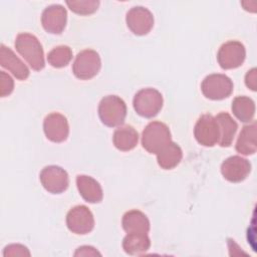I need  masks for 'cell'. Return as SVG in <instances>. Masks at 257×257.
I'll use <instances>...</instances> for the list:
<instances>
[{"label":"cell","instance_id":"cell-1","mask_svg":"<svg viewBox=\"0 0 257 257\" xmlns=\"http://www.w3.org/2000/svg\"><path fill=\"white\" fill-rule=\"evenodd\" d=\"M15 48L17 52L25 59L29 66L36 71L44 68L43 48L36 36L30 33H19L15 39Z\"/></svg>","mask_w":257,"mask_h":257},{"label":"cell","instance_id":"cell-2","mask_svg":"<svg viewBox=\"0 0 257 257\" xmlns=\"http://www.w3.org/2000/svg\"><path fill=\"white\" fill-rule=\"evenodd\" d=\"M171 142V132L168 125L161 121H151L142 135L143 148L150 154L157 155Z\"/></svg>","mask_w":257,"mask_h":257},{"label":"cell","instance_id":"cell-3","mask_svg":"<svg viewBox=\"0 0 257 257\" xmlns=\"http://www.w3.org/2000/svg\"><path fill=\"white\" fill-rule=\"evenodd\" d=\"M98 115L107 126L120 125L126 116L125 102L117 95H106L98 104Z\"/></svg>","mask_w":257,"mask_h":257},{"label":"cell","instance_id":"cell-4","mask_svg":"<svg viewBox=\"0 0 257 257\" xmlns=\"http://www.w3.org/2000/svg\"><path fill=\"white\" fill-rule=\"evenodd\" d=\"M136 112L147 118L157 115L163 107V95L156 88H143L139 90L133 100Z\"/></svg>","mask_w":257,"mask_h":257},{"label":"cell","instance_id":"cell-5","mask_svg":"<svg viewBox=\"0 0 257 257\" xmlns=\"http://www.w3.org/2000/svg\"><path fill=\"white\" fill-rule=\"evenodd\" d=\"M101 67V60L98 53L92 49L80 51L72 64L73 74L82 80L94 77Z\"/></svg>","mask_w":257,"mask_h":257},{"label":"cell","instance_id":"cell-6","mask_svg":"<svg viewBox=\"0 0 257 257\" xmlns=\"http://www.w3.org/2000/svg\"><path fill=\"white\" fill-rule=\"evenodd\" d=\"M203 94L212 100H221L228 97L233 91V82L230 77L221 73L209 74L201 84Z\"/></svg>","mask_w":257,"mask_h":257},{"label":"cell","instance_id":"cell-7","mask_svg":"<svg viewBox=\"0 0 257 257\" xmlns=\"http://www.w3.org/2000/svg\"><path fill=\"white\" fill-rule=\"evenodd\" d=\"M66 225L69 231L77 235H84L92 231L94 218L91 211L84 205L71 208L66 215Z\"/></svg>","mask_w":257,"mask_h":257},{"label":"cell","instance_id":"cell-8","mask_svg":"<svg viewBox=\"0 0 257 257\" xmlns=\"http://www.w3.org/2000/svg\"><path fill=\"white\" fill-rule=\"evenodd\" d=\"M39 179L43 188L51 194H60L64 192L69 185L67 172L58 166H47L42 169Z\"/></svg>","mask_w":257,"mask_h":257},{"label":"cell","instance_id":"cell-9","mask_svg":"<svg viewBox=\"0 0 257 257\" xmlns=\"http://www.w3.org/2000/svg\"><path fill=\"white\" fill-rule=\"evenodd\" d=\"M246 50L237 40H230L222 44L217 54V60L223 69L237 68L244 62Z\"/></svg>","mask_w":257,"mask_h":257},{"label":"cell","instance_id":"cell-10","mask_svg":"<svg viewBox=\"0 0 257 257\" xmlns=\"http://www.w3.org/2000/svg\"><path fill=\"white\" fill-rule=\"evenodd\" d=\"M194 136L204 147H213L219 142V127L215 116L203 114L195 124Z\"/></svg>","mask_w":257,"mask_h":257},{"label":"cell","instance_id":"cell-11","mask_svg":"<svg viewBox=\"0 0 257 257\" xmlns=\"http://www.w3.org/2000/svg\"><path fill=\"white\" fill-rule=\"evenodd\" d=\"M125 22L134 34L142 36L152 30L154 26V16L148 8L136 6L127 11Z\"/></svg>","mask_w":257,"mask_h":257},{"label":"cell","instance_id":"cell-12","mask_svg":"<svg viewBox=\"0 0 257 257\" xmlns=\"http://www.w3.org/2000/svg\"><path fill=\"white\" fill-rule=\"evenodd\" d=\"M250 172V162L240 156L229 157L221 165V173L223 177L232 183H239L244 181Z\"/></svg>","mask_w":257,"mask_h":257},{"label":"cell","instance_id":"cell-13","mask_svg":"<svg viewBox=\"0 0 257 257\" xmlns=\"http://www.w3.org/2000/svg\"><path fill=\"white\" fill-rule=\"evenodd\" d=\"M43 131L49 141L53 143L64 142L69 135L67 118L59 112H51L44 118Z\"/></svg>","mask_w":257,"mask_h":257},{"label":"cell","instance_id":"cell-14","mask_svg":"<svg viewBox=\"0 0 257 257\" xmlns=\"http://www.w3.org/2000/svg\"><path fill=\"white\" fill-rule=\"evenodd\" d=\"M66 9L59 4H53L46 7L41 15V24L44 30L51 34H59L66 25Z\"/></svg>","mask_w":257,"mask_h":257},{"label":"cell","instance_id":"cell-15","mask_svg":"<svg viewBox=\"0 0 257 257\" xmlns=\"http://www.w3.org/2000/svg\"><path fill=\"white\" fill-rule=\"evenodd\" d=\"M0 64L19 80H25L30 74L26 64L4 44L0 47Z\"/></svg>","mask_w":257,"mask_h":257},{"label":"cell","instance_id":"cell-16","mask_svg":"<svg viewBox=\"0 0 257 257\" xmlns=\"http://www.w3.org/2000/svg\"><path fill=\"white\" fill-rule=\"evenodd\" d=\"M76 186L80 196L88 203H99L103 198V193L99 183L90 176L78 175Z\"/></svg>","mask_w":257,"mask_h":257},{"label":"cell","instance_id":"cell-17","mask_svg":"<svg viewBox=\"0 0 257 257\" xmlns=\"http://www.w3.org/2000/svg\"><path fill=\"white\" fill-rule=\"evenodd\" d=\"M121 226L126 233H149L150 221L148 217L139 210H130L124 213Z\"/></svg>","mask_w":257,"mask_h":257},{"label":"cell","instance_id":"cell-18","mask_svg":"<svg viewBox=\"0 0 257 257\" xmlns=\"http://www.w3.org/2000/svg\"><path fill=\"white\" fill-rule=\"evenodd\" d=\"M219 127V142L221 147L231 146L237 132V122L228 112H220L215 116Z\"/></svg>","mask_w":257,"mask_h":257},{"label":"cell","instance_id":"cell-19","mask_svg":"<svg viewBox=\"0 0 257 257\" xmlns=\"http://www.w3.org/2000/svg\"><path fill=\"white\" fill-rule=\"evenodd\" d=\"M112 142L117 150L127 152L138 145L139 134L132 125H122L114 131Z\"/></svg>","mask_w":257,"mask_h":257},{"label":"cell","instance_id":"cell-20","mask_svg":"<svg viewBox=\"0 0 257 257\" xmlns=\"http://www.w3.org/2000/svg\"><path fill=\"white\" fill-rule=\"evenodd\" d=\"M151 247V240L147 233H126L122 240V248L128 255H141Z\"/></svg>","mask_w":257,"mask_h":257},{"label":"cell","instance_id":"cell-21","mask_svg":"<svg viewBox=\"0 0 257 257\" xmlns=\"http://www.w3.org/2000/svg\"><path fill=\"white\" fill-rule=\"evenodd\" d=\"M256 122L243 126L236 142V151L245 156L253 155L256 153Z\"/></svg>","mask_w":257,"mask_h":257},{"label":"cell","instance_id":"cell-22","mask_svg":"<svg viewBox=\"0 0 257 257\" xmlns=\"http://www.w3.org/2000/svg\"><path fill=\"white\" fill-rule=\"evenodd\" d=\"M183 158V152L179 145L174 142L168 144L157 154L158 165L164 170H171L177 167Z\"/></svg>","mask_w":257,"mask_h":257},{"label":"cell","instance_id":"cell-23","mask_svg":"<svg viewBox=\"0 0 257 257\" xmlns=\"http://www.w3.org/2000/svg\"><path fill=\"white\" fill-rule=\"evenodd\" d=\"M234 115L243 122H249L255 115V102L248 96H237L232 102Z\"/></svg>","mask_w":257,"mask_h":257},{"label":"cell","instance_id":"cell-24","mask_svg":"<svg viewBox=\"0 0 257 257\" xmlns=\"http://www.w3.org/2000/svg\"><path fill=\"white\" fill-rule=\"evenodd\" d=\"M72 58V51L67 45H59L54 47L47 55L48 63L55 67L61 68L66 66Z\"/></svg>","mask_w":257,"mask_h":257},{"label":"cell","instance_id":"cell-25","mask_svg":"<svg viewBox=\"0 0 257 257\" xmlns=\"http://www.w3.org/2000/svg\"><path fill=\"white\" fill-rule=\"evenodd\" d=\"M67 6L71 11L80 15H89L94 13L98 6L99 1L97 0H77V1H66Z\"/></svg>","mask_w":257,"mask_h":257},{"label":"cell","instance_id":"cell-26","mask_svg":"<svg viewBox=\"0 0 257 257\" xmlns=\"http://www.w3.org/2000/svg\"><path fill=\"white\" fill-rule=\"evenodd\" d=\"M14 88V80L5 71H0V95L5 97L9 95Z\"/></svg>","mask_w":257,"mask_h":257},{"label":"cell","instance_id":"cell-27","mask_svg":"<svg viewBox=\"0 0 257 257\" xmlns=\"http://www.w3.org/2000/svg\"><path fill=\"white\" fill-rule=\"evenodd\" d=\"M3 256H30V252L22 244H10L4 248Z\"/></svg>","mask_w":257,"mask_h":257},{"label":"cell","instance_id":"cell-28","mask_svg":"<svg viewBox=\"0 0 257 257\" xmlns=\"http://www.w3.org/2000/svg\"><path fill=\"white\" fill-rule=\"evenodd\" d=\"M245 83L248 88L255 91L257 88V70L256 68H252L249 70L245 76Z\"/></svg>","mask_w":257,"mask_h":257},{"label":"cell","instance_id":"cell-29","mask_svg":"<svg viewBox=\"0 0 257 257\" xmlns=\"http://www.w3.org/2000/svg\"><path fill=\"white\" fill-rule=\"evenodd\" d=\"M74 256H100V253L91 246H80L74 252Z\"/></svg>","mask_w":257,"mask_h":257}]
</instances>
